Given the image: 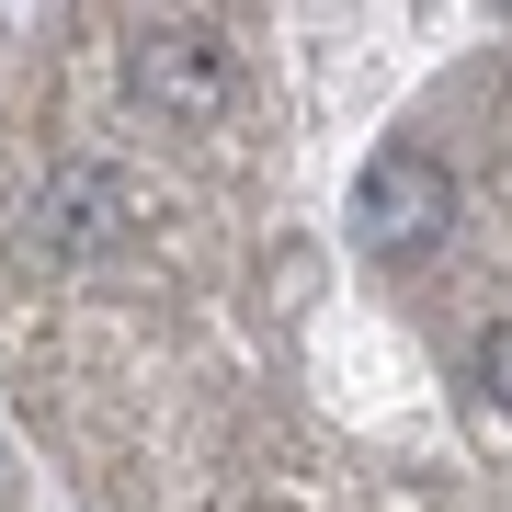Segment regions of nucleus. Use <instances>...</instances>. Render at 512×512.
I'll return each instance as SVG.
<instances>
[{
	"label": "nucleus",
	"instance_id": "obj_3",
	"mask_svg": "<svg viewBox=\"0 0 512 512\" xmlns=\"http://www.w3.org/2000/svg\"><path fill=\"white\" fill-rule=\"evenodd\" d=\"M35 239H46L57 262H92V251H114V239H137V183H126V171H103V160L57 171L46 205H35Z\"/></svg>",
	"mask_w": 512,
	"mask_h": 512
},
{
	"label": "nucleus",
	"instance_id": "obj_1",
	"mask_svg": "<svg viewBox=\"0 0 512 512\" xmlns=\"http://www.w3.org/2000/svg\"><path fill=\"white\" fill-rule=\"evenodd\" d=\"M444 228H456V171L421 137H387L365 160V183H353V251L365 262H421Z\"/></svg>",
	"mask_w": 512,
	"mask_h": 512
},
{
	"label": "nucleus",
	"instance_id": "obj_4",
	"mask_svg": "<svg viewBox=\"0 0 512 512\" xmlns=\"http://www.w3.org/2000/svg\"><path fill=\"white\" fill-rule=\"evenodd\" d=\"M467 376H478V399H490V410H512V319H490V330H478Z\"/></svg>",
	"mask_w": 512,
	"mask_h": 512
},
{
	"label": "nucleus",
	"instance_id": "obj_2",
	"mask_svg": "<svg viewBox=\"0 0 512 512\" xmlns=\"http://www.w3.org/2000/svg\"><path fill=\"white\" fill-rule=\"evenodd\" d=\"M126 92L148 114H228V57H217V23H137L126 35Z\"/></svg>",
	"mask_w": 512,
	"mask_h": 512
}]
</instances>
